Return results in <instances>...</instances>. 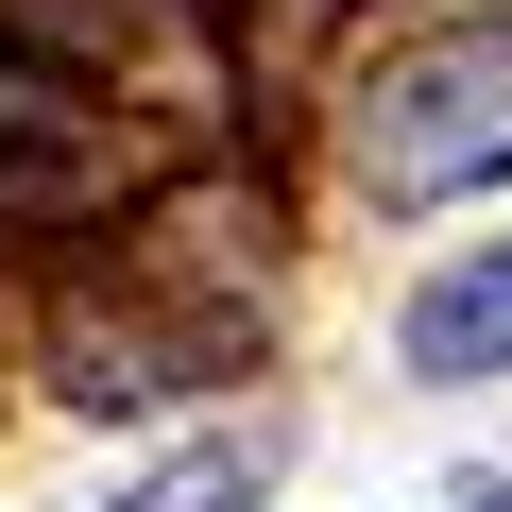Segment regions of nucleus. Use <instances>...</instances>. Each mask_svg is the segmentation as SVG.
Returning <instances> with one entry per match:
<instances>
[{"label": "nucleus", "instance_id": "nucleus-5", "mask_svg": "<svg viewBox=\"0 0 512 512\" xmlns=\"http://www.w3.org/2000/svg\"><path fill=\"white\" fill-rule=\"evenodd\" d=\"M205 0H0V35H35V52H69V69H103V52H154V35H188Z\"/></svg>", "mask_w": 512, "mask_h": 512}, {"label": "nucleus", "instance_id": "nucleus-2", "mask_svg": "<svg viewBox=\"0 0 512 512\" xmlns=\"http://www.w3.org/2000/svg\"><path fill=\"white\" fill-rule=\"evenodd\" d=\"M359 188L376 205H461V188H512V18H461V35H410L359 120H342Z\"/></svg>", "mask_w": 512, "mask_h": 512}, {"label": "nucleus", "instance_id": "nucleus-4", "mask_svg": "<svg viewBox=\"0 0 512 512\" xmlns=\"http://www.w3.org/2000/svg\"><path fill=\"white\" fill-rule=\"evenodd\" d=\"M410 376H512V239L410 291Z\"/></svg>", "mask_w": 512, "mask_h": 512}, {"label": "nucleus", "instance_id": "nucleus-1", "mask_svg": "<svg viewBox=\"0 0 512 512\" xmlns=\"http://www.w3.org/2000/svg\"><path fill=\"white\" fill-rule=\"evenodd\" d=\"M239 239H274V222L222 205V188H171L137 239H103V274L52 308V393H69V410H154V393L239 376L256 342H274Z\"/></svg>", "mask_w": 512, "mask_h": 512}, {"label": "nucleus", "instance_id": "nucleus-6", "mask_svg": "<svg viewBox=\"0 0 512 512\" xmlns=\"http://www.w3.org/2000/svg\"><path fill=\"white\" fill-rule=\"evenodd\" d=\"M120 512H256V444H188L154 495H120Z\"/></svg>", "mask_w": 512, "mask_h": 512}, {"label": "nucleus", "instance_id": "nucleus-7", "mask_svg": "<svg viewBox=\"0 0 512 512\" xmlns=\"http://www.w3.org/2000/svg\"><path fill=\"white\" fill-rule=\"evenodd\" d=\"M461 512H512V478H495V495H461Z\"/></svg>", "mask_w": 512, "mask_h": 512}, {"label": "nucleus", "instance_id": "nucleus-3", "mask_svg": "<svg viewBox=\"0 0 512 512\" xmlns=\"http://www.w3.org/2000/svg\"><path fill=\"white\" fill-rule=\"evenodd\" d=\"M120 188V137H103V86L35 35H0V239H52V222H103Z\"/></svg>", "mask_w": 512, "mask_h": 512}]
</instances>
